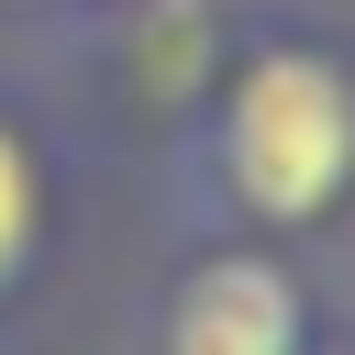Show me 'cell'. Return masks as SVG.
Returning a JSON list of instances; mask_svg holds the SVG:
<instances>
[{"instance_id":"cell-1","label":"cell","mask_w":355,"mask_h":355,"mask_svg":"<svg viewBox=\"0 0 355 355\" xmlns=\"http://www.w3.org/2000/svg\"><path fill=\"white\" fill-rule=\"evenodd\" d=\"M222 155H233V189L266 211V222H311L344 200L355 178V89L344 67L322 55H255L233 111H222Z\"/></svg>"},{"instance_id":"cell-3","label":"cell","mask_w":355,"mask_h":355,"mask_svg":"<svg viewBox=\"0 0 355 355\" xmlns=\"http://www.w3.org/2000/svg\"><path fill=\"white\" fill-rule=\"evenodd\" d=\"M33 255V166H22V144L0 133V277Z\"/></svg>"},{"instance_id":"cell-2","label":"cell","mask_w":355,"mask_h":355,"mask_svg":"<svg viewBox=\"0 0 355 355\" xmlns=\"http://www.w3.org/2000/svg\"><path fill=\"white\" fill-rule=\"evenodd\" d=\"M166 355H300V288L266 255H211L178 311H166Z\"/></svg>"}]
</instances>
